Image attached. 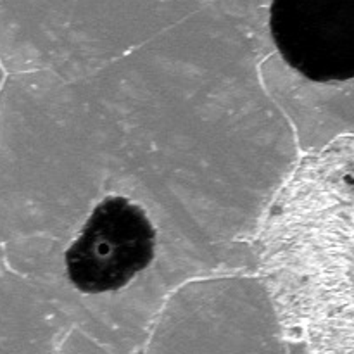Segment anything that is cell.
<instances>
[{
	"mask_svg": "<svg viewBox=\"0 0 354 354\" xmlns=\"http://www.w3.org/2000/svg\"><path fill=\"white\" fill-rule=\"evenodd\" d=\"M156 234L140 204L104 197L66 251L69 282L90 296L123 289L154 261Z\"/></svg>",
	"mask_w": 354,
	"mask_h": 354,
	"instance_id": "1",
	"label": "cell"
},
{
	"mask_svg": "<svg viewBox=\"0 0 354 354\" xmlns=\"http://www.w3.org/2000/svg\"><path fill=\"white\" fill-rule=\"evenodd\" d=\"M270 38L283 61L315 83L354 76V0H270Z\"/></svg>",
	"mask_w": 354,
	"mask_h": 354,
	"instance_id": "2",
	"label": "cell"
},
{
	"mask_svg": "<svg viewBox=\"0 0 354 354\" xmlns=\"http://www.w3.org/2000/svg\"><path fill=\"white\" fill-rule=\"evenodd\" d=\"M206 2L232 0H0L2 14L106 12V14H176L203 7ZM270 2V0H252Z\"/></svg>",
	"mask_w": 354,
	"mask_h": 354,
	"instance_id": "3",
	"label": "cell"
}]
</instances>
